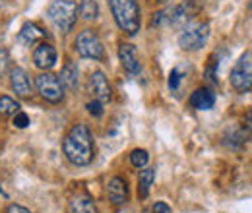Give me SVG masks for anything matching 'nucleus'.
Wrapping results in <instances>:
<instances>
[{
    "label": "nucleus",
    "mask_w": 252,
    "mask_h": 213,
    "mask_svg": "<svg viewBox=\"0 0 252 213\" xmlns=\"http://www.w3.org/2000/svg\"><path fill=\"white\" fill-rule=\"evenodd\" d=\"M251 10H252V2H251Z\"/></svg>",
    "instance_id": "7c9ffc66"
},
{
    "label": "nucleus",
    "mask_w": 252,
    "mask_h": 213,
    "mask_svg": "<svg viewBox=\"0 0 252 213\" xmlns=\"http://www.w3.org/2000/svg\"><path fill=\"white\" fill-rule=\"evenodd\" d=\"M70 212L72 213H99L94 198L88 194H78L70 200Z\"/></svg>",
    "instance_id": "f3484780"
},
{
    "label": "nucleus",
    "mask_w": 252,
    "mask_h": 213,
    "mask_svg": "<svg viewBox=\"0 0 252 213\" xmlns=\"http://www.w3.org/2000/svg\"><path fill=\"white\" fill-rule=\"evenodd\" d=\"M78 14L84 20H95L99 16V4L97 0H82L78 6Z\"/></svg>",
    "instance_id": "aec40b11"
},
{
    "label": "nucleus",
    "mask_w": 252,
    "mask_h": 213,
    "mask_svg": "<svg viewBox=\"0 0 252 213\" xmlns=\"http://www.w3.org/2000/svg\"><path fill=\"white\" fill-rule=\"evenodd\" d=\"M189 20V10L185 4H175L169 6L165 10H159L152 18V26L154 28H179L183 24H187Z\"/></svg>",
    "instance_id": "6e6552de"
},
{
    "label": "nucleus",
    "mask_w": 252,
    "mask_h": 213,
    "mask_svg": "<svg viewBox=\"0 0 252 213\" xmlns=\"http://www.w3.org/2000/svg\"><path fill=\"white\" fill-rule=\"evenodd\" d=\"M152 213H173V212H171L169 204H165V202H156L154 208H152Z\"/></svg>",
    "instance_id": "bb28decb"
},
{
    "label": "nucleus",
    "mask_w": 252,
    "mask_h": 213,
    "mask_svg": "<svg viewBox=\"0 0 252 213\" xmlns=\"http://www.w3.org/2000/svg\"><path fill=\"white\" fill-rule=\"evenodd\" d=\"M76 51L80 57L90 61H103L105 57V47L94 30H84L76 37Z\"/></svg>",
    "instance_id": "423d86ee"
},
{
    "label": "nucleus",
    "mask_w": 252,
    "mask_h": 213,
    "mask_svg": "<svg viewBox=\"0 0 252 213\" xmlns=\"http://www.w3.org/2000/svg\"><path fill=\"white\" fill-rule=\"evenodd\" d=\"M16 113H20V105L12 97L2 95L0 97V115L2 117H10V115H16Z\"/></svg>",
    "instance_id": "4be33fe9"
},
{
    "label": "nucleus",
    "mask_w": 252,
    "mask_h": 213,
    "mask_svg": "<svg viewBox=\"0 0 252 213\" xmlns=\"http://www.w3.org/2000/svg\"><path fill=\"white\" fill-rule=\"evenodd\" d=\"M6 213H32L28 208H24V206H20V204H12V206H8V210Z\"/></svg>",
    "instance_id": "cd10ccee"
},
{
    "label": "nucleus",
    "mask_w": 252,
    "mask_h": 213,
    "mask_svg": "<svg viewBox=\"0 0 252 213\" xmlns=\"http://www.w3.org/2000/svg\"><path fill=\"white\" fill-rule=\"evenodd\" d=\"M187 76V70H185V66H175L173 70H171V74H169V90L171 91H179V88H181V84H183V78Z\"/></svg>",
    "instance_id": "412c9836"
},
{
    "label": "nucleus",
    "mask_w": 252,
    "mask_h": 213,
    "mask_svg": "<svg viewBox=\"0 0 252 213\" xmlns=\"http://www.w3.org/2000/svg\"><path fill=\"white\" fill-rule=\"evenodd\" d=\"M156 181V169H142L140 177H138V196L142 200H146L150 196V190Z\"/></svg>",
    "instance_id": "a211bd4d"
},
{
    "label": "nucleus",
    "mask_w": 252,
    "mask_h": 213,
    "mask_svg": "<svg viewBox=\"0 0 252 213\" xmlns=\"http://www.w3.org/2000/svg\"><path fill=\"white\" fill-rule=\"evenodd\" d=\"M245 142H247V130H243V128H229L223 136V144L233 150L243 148Z\"/></svg>",
    "instance_id": "6ab92c4d"
},
{
    "label": "nucleus",
    "mask_w": 252,
    "mask_h": 213,
    "mask_svg": "<svg viewBox=\"0 0 252 213\" xmlns=\"http://www.w3.org/2000/svg\"><path fill=\"white\" fill-rule=\"evenodd\" d=\"M61 82L66 90L70 91H76L80 88V70H78V64L76 62H66L61 70Z\"/></svg>",
    "instance_id": "2eb2a0df"
},
{
    "label": "nucleus",
    "mask_w": 252,
    "mask_h": 213,
    "mask_svg": "<svg viewBox=\"0 0 252 213\" xmlns=\"http://www.w3.org/2000/svg\"><path fill=\"white\" fill-rule=\"evenodd\" d=\"M109 8L117 26L126 35H136L140 31L142 16H140L138 0H109Z\"/></svg>",
    "instance_id": "f03ea898"
},
{
    "label": "nucleus",
    "mask_w": 252,
    "mask_h": 213,
    "mask_svg": "<svg viewBox=\"0 0 252 213\" xmlns=\"http://www.w3.org/2000/svg\"><path fill=\"white\" fill-rule=\"evenodd\" d=\"M245 122H247V124H245V126H247V130H249V132H252V109L249 111V113H247V117H245Z\"/></svg>",
    "instance_id": "c85d7f7f"
},
{
    "label": "nucleus",
    "mask_w": 252,
    "mask_h": 213,
    "mask_svg": "<svg viewBox=\"0 0 252 213\" xmlns=\"http://www.w3.org/2000/svg\"><path fill=\"white\" fill-rule=\"evenodd\" d=\"M57 61H59V53L51 43H41L33 51V62L41 70H51L57 64Z\"/></svg>",
    "instance_id": "9b49d317"
},
{
    "label": "nucleus",
    "mask_w": 252,
    "mask_h": 213,
    "mask_svg": "<svg viewBox=\"0 0 252 213\" xmlns=\"http://www.w3.org/2000/svg\"><path fill=\"white\" fill-rule=\"evenodd\" d=\"M229 82L233 90L237 93H249L252 91V53L247 51L241 55V59L235 62Z\"/></svg>",
    "instance_id": "39448f33"
},
{
    "label": "nucleus",
    "mask_w": 252,
    "mask_h": 213,
    "mask_svg": "<svg viewBox=\"0 0 252 213\" xmlns=\"http://www.w3.org/2000/svg\"><path fill=\"white\" fill-rule=\"evenodd\" d=\"M28 124H30V117L26 113H16L14 115V126L16 128H28Z\"/></svg>",
    "instance_id": "a878e982"
},
{
    "label": "nucleus",
    "mask_w": 252,
    "mask_h": 213,
    "mask_svg": "<svg viewBox=\"0 0 252 213\" xmlns=\"http://www.w3.org/2000/svg\"><path fill=\"white\" fill-rule=\"evenodd\" d=\"M35 88H37L39 95H41L45 101H49V103H53V105L61 103L64 99L63 82H61L59 76H55V74H51V72L39 74V76L35 78Z\"/></svg>",
    "instance_id": "0eeeda50"
},
{
    "label": "nucleus",
    "mask_w": 252,
    "mask_h": 213,
    "mask_svg": "<svg viewBox=\"0 0 252 213\" xmlns=\"http://www.w3.org/2000/svg\"><path fill=\"white\" fill-rule=\"evenodd\" d=\"M49 20L63 33L72 31L78 22V4L74 0H55L47 10Z\"/></svg>",
    "instance_id": "7ed1b4c3"
},
{
    "label": "nucleus",
    "mask_w": 252,
    "mask_h": 213,
    "mask_svg": "<svg viewBox=\"0 0 252 213\" xmlns=\"http://www.w3.org/2000/svg\"><path fill=\"white\" fill-rule=\"evenodd\" d=\"M148 161H150V155H148L146 150H134V152L130 153V163L136 169H144L148 165Z\"/></svg>",
    "instance_id": "5701e85b"
},
{
    "label": "nucleus",
    "mask_w": 252,
    "mask_h": 213,
    "mask_svg": "<svg viewBox=\"0 0 252 213\" xmlns=\"http://www.w3.org/2000/svg\"><path fill=\"white\" fill-rule=\"evenodd\" d=\"M0 194H4V192H2V188H0Z\"/></svg>",
    "instance_id": "c756f323"
},
{
    "label": "nucleus",
    "mask_w": 252,
    "mask_h": 213,
    "mask_svg": "<svg viewBox=\"0 0 252 213\" xmlns=\"http://www.w3.org/2000/svg\"><path fill=\"white\" fill-rule=\"evenodd\" d=\"M107 196L111 204L115 206H125L128 202V184L123 177H113L111 183L107 186Z\"/></svg>",
    "instance_id": "ddd939ff"
},
{
    "label": "nucleus",
    "mask_w": 252,
    "mask_h": 213,
    "mask_svg": "<svg viewBox=\"0 0 252 213\" xmlns=\"http://www.w3.org/2000/svg\"><path fill=\"white\" fill-rule=\"evenodd\" d=\"M121 213H125V212H121Z\"/></svg>",
    "instance_id": "473e14b6"
},
{
    "label": "nucleus",
    "mask_w": 252,
    "mask_h": 213,
    "mask_svg": "<svg viewBox=\"0 0 252 213\" xmlns=\"http://www.w3.org/2000/svg\"><path fill=\"white\" fill-rule=\"evenodd\" d=\"M210 39V24L208 22H189L181 35L179 47L183 51H200Z\"/></svg>",
    "instance_id": "20e7f679"
},
{
    "label": "nucleus",
    "mask_w": 252,
    "mask_h": 213,
    "mask_svg": "<svg viewBox=\"0 0 252 213\" xmlns=\"http://www.w3.org/2000/svg\"><path fill=\"white\" fill-rule=\"evenodd\" d=\"M63 152L66 159L76 167H86L94 161V136L86 124H76L63 140Z\"/></svg>",
    "instance_id": "f257e3e1"
},
{
    "label": "nucleus",
    "mask_w": 252,
    "mask_h": 213,
    "mask_svg": "<svg viewBox=\"0 0 252 213\" xmlns=\"http://www.w3.org/2000/svg\"><path fill=\"white\" fill-rule=\"evenodd\" d=\"M216 105V93L208 88H198L190 95V107L196 111H210Z\"/></svg>",
    "instance_id": "4468645a"
},
{
    "label": "nucleus",
    "mask_w": 252,
    "mask_h": 213,
    "mask_svg": "<svg viewBox=\"0 0 252 213\" xmlns=\"http://www.w3.org/2000/svg\"><path fill=\"white\" fill-rule=\"evenodd\" d=\"M10 88L20 97H30L32 95V80H30V76L24 68H20V66L10 68Z\"/></svg>",
    "instance_id": "9d476101"
},
{
    "label": "nucleus",
    "mask_w": 252,
    "mask_h": 213,
    "mask_svg": "<svg viewBox=\"0 0 252 213\" xmlns=\"http://www.w3.org/2000/svg\"><path fill=\"white\" fill-rule=\"evenodd\" d=\"M88 113L92 115V117H95V119H101L103 117V103L101 101H97V99H94V101H90L88 103Z\"/></svg>",
    "instance_id": "393cba45"
},
{
    "label": "nucleus",
    "mask_w": 252,
    "mask_h": 213,
    "mask_svg": "<svg viewBox=\"0 0 252 213\" xmlns=\"http://www.w3.org/2000/svg\"><path fill=\"white\" fill-rule=\"evenodd\" d=\"M20 41L24 43V45H28V47H32L35 45L37 41H41L43 37H45V31L41 30L37 24H33V22H28V24H24L22 26V30H20Z\"/></svg>",
    "instance_id": "dca6fc26"
},
{
    "label": "nucleus",
    "mask_w": 252,
    "mask_h": 213,
    "mask_svg": "<svg viewBox=\"0 0 252 213\" xmlns=\"http://www.w3.org/2000/svg\"><path fill=\"white\" fill-rule=\"evenodd\" d=\"M119 59H121V64H123L126 74L138 76L142 72V64L138 61V55H136V47L134 45L123 43L121 49H119Z\"/></svg>",
    "instance_id": "f8f14e48"
},
{
    "label": "nucleus",
    "mask_w": 252,
    "mask_h": 213,
    "mask_svg": "<svg viewBox=\"0 0 252 213\" xmlns=\"http://www.w3.org/2000/svg\"><path fill=\"white\" fill-rule=\"evenodd\" d=\"M90 91L94 95V99L101 101L103 105L111 101L113 91H111V86H109L107 76H105L101 70H95L94 74L90 76Z\"/></svg>",
    "instance_id": "1a4fd4ad"
},
{
    "label": "nucleus",
    "mask_w": 252,
    "mask_h": 213,
    "mask_svg": "<svg viewBox=\"0 0 252 213\" xmlns=\"http://www.w3.org/2000/svg\"><path fill=\"white\" fill-rule=\"evenodd\" d=\"M161 2H167V0H161Z\"/></svg>",
    "instance_id": "2f4dec72"
},
{
    "label": "nucleus",
    "mask_w": 252,
    "mask_h": 213,
    "mask_svg": "<svg viewBox=\"0 0 252 213\" xmlns=\"http://www.w3.org/2000/svg\"><path fill=\"white\" fill-rule=\"evenodd\" d=\"M10 53H8V49L6 47H0V78L6 74V72H10Z\"/></svg>",
    "instance_id": "b1692460"
}]
</instances>
